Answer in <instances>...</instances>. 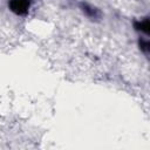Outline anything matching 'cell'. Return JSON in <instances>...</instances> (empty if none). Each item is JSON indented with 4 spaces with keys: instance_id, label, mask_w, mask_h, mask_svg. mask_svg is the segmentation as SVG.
<instances>
[{
    "instance_id": "cell-2",
    "label": "cell",
    "mask_w": 150,
    "mask_h": 150,
    "mask_svg": "<svg viewBox=\"0 0 150 150\" xmlns=\"http://www.w3.org/2000/svg\"><path fill=\"white\" fill-rule=\"evenodd\" d=\"M81 8H82V12H83L88 18H90V19H97V18L100 16L98 9H96L95 7H93V6L88 5V4L82 2V4H81Z\"/></svg>"
},
{
    "instance_id": "cell-4",
    "label": "cell",
    "mask_w": 150,
    "mask_h": 150,
    "mask_svg": "<svg viewBox=\"0 0 150 150\" xmlns=\"http://www.w3.org/2000/svg\"><path fill=\"white\" fill-rule=\"evenodd\" d=\"M139 48H141V50H142L143 53L148 54V53H149V41L141 39V40H139Z\"/></svg>"
},
{
    "instance_id": "cell-3",
    "label": "cell",
    "mask_w": 150,
    "mask_h": 150,
    "mask_svg": "<svg viewBox=\"0 0 150 150\" xmlns=\"http://www.w3.org/2000/svg\"><path fill=\"white\" fill-rule=\"evenodd\" d=\"M135 28L137 30H141L142 33L148 34L149 33V20H148V18L142 19L139 21H136L135 22Z\"/></svg>"
},
{
    "instance_id": "cell-1",
    "label": "cell",
    "mask_w": 150,
    "mask_h": 150,
    "mask_svg": "<svg viewBox=\"0 0 150 150\" xmlns=\"http://www.w3.org/2000/svg\"><path fill=\"white\" fill-rule=\"evenodd\" d=\"M30 4L32 0H9L8 7L13 13L18 15H25L28 13Z\"/></svg>"
}]
</instances>
